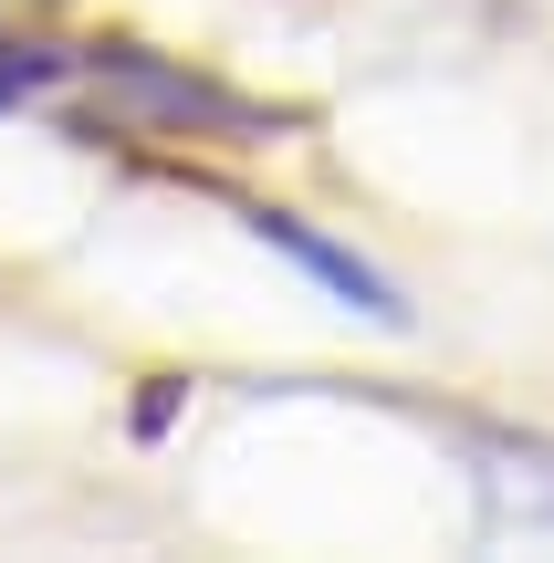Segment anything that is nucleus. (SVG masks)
Returning <instances> with one entry per match:
<instances>
[{
  "mask_svg": "<svg viewBox=\"0 0 554 563\" xmlns=\"http://www.w3.org/2000/svg\"><path fill=\"white\" fill-rule=\"evenodd\" d=\"M63 74H74V63H63L53 42H21V32H0V115H11V104H32V95H53Z\"/></svg>",
  "mask_w": 554,
  "mask_h": 563,
  "instance_id": "f03ea898",
  "label": "nucleus"
},
{
  "mask_svg": "<svg viewBox=\"0 0 554 563\" xmlns=\"http://www.w3.org/2000/svg\"><path fill=\"white\" fill-rule=\"evenodd\" d=\"M241 230H251V241H262V251H283L293 272H314V282H325L335 302H346V313L388 323V334H409V323H419V313H409V292H398V282L377 272L367 251L325 241V230H314V220H293V209H241Z\"/></svg>",
  "mask_w": 554,
  "mask_h": 563,
  "instance_id": "f257e3e1",
  "label": "nucleus"
}]
</instances>
